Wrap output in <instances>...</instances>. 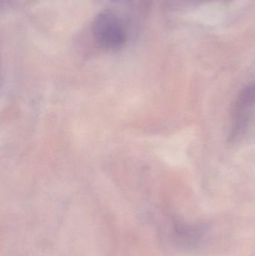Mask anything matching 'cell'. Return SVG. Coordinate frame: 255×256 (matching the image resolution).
I'll list each match as a JSON object with an SVG mask.
<instances>
[{"mask_svg": "<svg viewBox=\"0 0 255 256\" xmlns=\"http://www.w3.org/2000/svg\"><path fill=\"white\" fill-rule=\"evenodd\" d=\"M92 33L97 44L106 49H118L127 40L122 24L112 12H103L94 18Z\"/></svg>", "mask_w": 255, "mask_h": 256, "instance_id": "1", "label": "cell"}, {"mask_svg": "<svg viewBox=\"0 0 255 256\" xmlns=\"http://www.w3.org/2000/svg\"><path fill=\"white\" fill-rule=\"evenodd\" d=\"M255 105V82L241 90L233 108V124L229 141H234L244 134L250 122V112Z\"/></svg>", "mask_w": 255, "mask_h": 256, "instance_id": "2", "label": "cell"}]
</instances>
